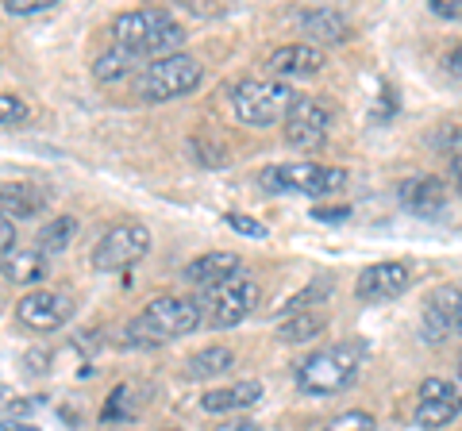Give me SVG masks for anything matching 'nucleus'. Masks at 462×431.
I'll return each mask as SVG.
<instances>
[{
	"mask_svg": "<svg viewBox=\"0 0 462 431\" xmlns=\"http://www.w3.org/2000/svg\"><path fill=\"white\" fill-rule=\"evenodd\" d=\"M397 197H401V205L409 208L412 216H420V220H439V216L447 212V181L431 178V174L401 181Z\"/></svg>",
	"mask_w": 462,
	"mask_h": 431,
	"instance_id": "ddd939ff",
	"label": "nucleus"
},
{
	"mask_svg": "<svg viewBox=\"0 0 462 431\" xmlns=\"http://www.w3.org/2000/svg\"><path fill=\"white\" fill-rule=\"evenodd\" d=\"M263 185L270 193L328 197V193H339L346 185V170L320 166V162H285V166H266L263 170Z\"/></svg>",
	"mask_w": 462,
	"mask_h": 431,
	"instance_id": "423d86ee",
	"label": "nucleus"
},
{
	"mask_svg": "<svg viewBox=\"0 0 462 431\" xmlns=\"http://www.w3.org/2000/svg\"><path fill=\"white\" fill-rule=\"evenodd\" d=\"M409 285H412V270L404 262H374V266H366L363 274H358L355 293L363 300H374V305H378V300L401 297Z\"/></svg>",
	"mask_w": 462,
	"mask_h": 431,
	"instance_id": "f8f14e48",
	"label": "nucleus"
},
{
	"mask_svg": "<svg viewBox=\"0 0 462 431\" xmlns=\"http://www.w3.org/2000/svg\"><path fill=\"white\" fill-rule=\"evenodd\" d=\"M12 247H16V224L0 220V254H8Z\"/></svg>",
	"mask_w": 462,
	"mask_h": 431,
	"instance_id": "72a5a7b5",
	"label": "nucleus"
},
{
	"mask_svg": "<svg viewBox=\"0 0 462 431\" xmlns=\"http://www.w3.org/2000/svg\"><path fill=\"white\" fill-rule=\"evenodd\" d=\"M458 289L451 285H439V289H431L428 300H424V316H420V335L424 343H443L447 335L455 332V316H458Z\"/></svg>",
	"mask_w": 462,
	"mask_h": 431,
	"instance_id": "4468645a",
	"label": "nucleus"
},
{
	"mask_svg": "<svg viewBox=\"0 0 462 431\" xmlns=\"http://www.w3.org/2000/svg\"><path fill=\"white\" fill-rule=\"evenodd\" d=\"M151 251V227L147 224H116L108 235H100L93 247V270L100 274H116V270L135 266L143 254Z\"/></svg>",
	"mask_w": 462,
	"mask_h": 431,
	"instance_id": "6e6552de",
	"label": "nucleus"
},
{
	"mask_svg": "<svg viewBox=\"0 0 462 431\" xmlns=\"http://www.w3.org/2000/svg\"><path fill=\"white\" fill-rule=\"evenodd\" d=\"M139 405H143V390H139V385H132V381H124V385H116V390H112L105 412H100V420H105V424L135 420V416H139Z\"/></svg>",
	"mask_w": 462,
	"mask_h": 431,
	"instance_id": "b1692460",
	"label": "nucleus"
},
{
	"mask_svg": "<svg viewBox=\"0 0 462 431\" xmlns=\"http://www.w3.org/2000/svg\"><path fill=\"white\" fill-rule=\"evenodd\" d=\"M0 274L16 285H39V281H47L51 262L39 251H8V254H0Z\"/></svg>",
	"mask_w": 462,
	"mask_h": 431,
	"instance_id": "6ab92c4d",
	"label": "nucleus"
},
{
	"mask_svg": "<svg viewBox=\"0 0 462 431\" xmlns=\"http://www.w3.org/2000/svg\"><path fill=\"white\" fill-rule=\"evenodd\" d=\"M431 12H436V16H447V20H455L462 8L455 5V0H431Z\"/></svg>",
	"mask_w": 462,
	"mask_h": 431,
	"instance_id": "c9c22d12",
	"label": "nucleus"
},
{
	"mask_svg": "<svg viewBox=\"0 0 462 431\" xmlns=\"http://www.w3.org/2000/svg\"><path fill=\"white\" fill-rule=\"evenodd\" d=\"M254 405H263V381H231L224 390H208L200 397L205 412H243Z\"/></svg>",
	"mask_w": 462,
	"mask_h": 431,
	"instance_id": "dca6fc26",
	"label": "nucleus"
},
{
	"mask_svg": "<svg viewBox=\"0 0 462 431\" xmlns=\"http://www.w3.org/2000/svg\"><path fill=\"white\" fill-rule=\"evenodd\" d=\"M458 412H462L458 405H443V400H420V405H416V427H428V431L447 427Z\"/></svg>",
	"mask_w": 462,
	"mask_h": 431,
	"instance_id": "a878e982",
	"label": "nucleus"
},
{
	"mask_svg": "<svg viewBox=\"0 0 462 431\" xmlns=\"http://www.w3.org/2000/svg\"><path fill=\"white\" fill-rule=\"evenodd\" d=\"M455 332H462V297H458V316H455Z\"/></svg>",
	"mask_w": 462,
	"mask_h": 431,
	"instance_id": "ea45409f",
	"label": "nucleus"
},
{
	"mask_svg": "<svg viewBox=\"0 0 462 431\" xmlns=\"http://www.w3.org/2000/svg\"><path fill=\"white\" fill-rule=\"evenodd\" d=\"M47 197H42L35 185H23V181H8L0 185V220H32V216L42 212Z\"/></svg>",
	"mask_w": 462,
	"mask_h": 431,
	"instance_id": "a211bd4d",
	"label": "nucleus"
},
{
	"mask_svg": "<svg viewBox=\"0 0 462 431\" xmlns=\"http://www.w3.org/2000/svg\"><path fill=\"white\" fill-rule=\"evenodd\" d=\"M331 297V281L328 278H316L312 285H305L293 300H285L282 316H293V312H309V308H324V300Z\"/></svg>",
	"mask_w": 462,
	"mask_h": 431,
	"instance_id": "393cba45",
	"label": "nucleus"
},
{
	"mask_svg": "<svg viewBox=\"0 0 462 431\" xmlns=\"http://www.w3.org/2000/svg\"><path fill=\"white\" fill-rule=\"evenodd\" d=\"M0 412H16V416H23V412H32V400H20L12 390H0Z\"/></svg>",
	"mask_w": 462,
	"mask_h": 431,
	"instance_id": "473e14b6",
	"label": "nucleus"
},
{
	"mask_svg": "<svg viewBox=\"0 0 462 431\" xmlns=\"http://www.w3.org/2000/svg\"><path fill=\"white\" fill-rule=\"evenodd\" d=\"M74 300H69L66 293H58V289H35V293H27L20 297V305H16V320L23 327H32V332H58L62 324L74 320Z\"/></svg>",
	"mask_w": 462,
	"mask_h": 431,
	"instance_id": "1a4fd4ad",
	"label": "nucleus"
},
{
	"mask_svg": "<svg viewBox=\"0 0 462 431\" xmlns=\"http://www.w3.org/2000/svg\"><path fill=\"white\" fill-rule=\"evenodd\" d=\"M458 378H462V362H458Z\"/></svg>",
	"mask_w": 462,
	"mask_h": 431,
	"instance_id": "79ce46f5",
	"label": "nucleus"
},
{
	"mask_svg": "<svg viewBox=\"0 0 462 431\" xmlns=\"http://www.w3.org/2000/svg\"><path fill=\"white\" fill-rule=\"evenodd\" d=\"M312 220H320V224H343V220H351V208H346V205H320V208H312Z\"/></svg>",
	"mask_w": 462,
	"mask_h": 431,
	"instance_id": "2f4dec72",
	"label": "nucleus"
},
{
	"mask_svg": "<svg viewBox=\"0 0 462 431\" xmlns=\"http://www.w3.org/2000/svg\"><path fill=\"white\" fill-rule=\"evenodd\" d=\"M443 66H447V74H451V78H458V81H462V47H455V50H447V59H443Z\"/></svg>",
	"mask_w": 462,
	"mask_h": 431,
	"instance_id": "f704fd0d",
	"label": "nucleus"
},
{
	"mask_svg": "<svg viewBox=\"0 0 462 431\" xmlns=\"http://www.w3.org/2000/svg\"><path fill=\"white\" fill-rule=\"evenodd\" d=\"M139 66H143V62L135 59L132 50H124V47H112L108 54H100V59L93 62V78H97L100 85H116V81L132 78Z\"/></svg>",
	"mask_w": 462,
	"mask_h": 431,
	"instance_id": "412c9836",
	"label": "nucleus"
},
{
	"mask_svg": "<svg viewBox=\"0 0 462 431\" xmlns=\"http://www.w3.org/2000/svg\"><path fill=\"white\" fill-rule=\"evenodd\" d=\"M420 400H443V405L462 408V385L447 381V378H424L420 381Z\"/></svg>",
	"mask_w": 462,
	"mask_h": 431,
	"instance_id": "bb28decb",
	"label": "nucleus"
},
{
	"mask_svg": "<svg viewBox=\"0 0 462 431\" xmlns=\"http://www.w3.org/2000/svg\"><path fill=\"white\" fill-rule=\"evenodd\" d=\"M258 300H263L258 281L247 278V274H236L224 285H216V289H205V305H200V312H205V320L212 327H236L258 308Z\"/></svg>",
	"mask_w": 462,
	"mask_h": 431,
	"instance_id": "0eeeda50",
	"label": "nucleus"
},
{
	"mask_svg": "<svg viewBox=\"0 0 462 431\" xmlns=\"http://www.w3.org/2000/svg\"><path fill=\"white\" fill-rule=\"evenodd\" d=\"M328 124H331V116L320 100L297 93L293 108L285 112V139L293 142L297 151H316L328 139Z\"/></svg>",
	"mask_w": 462,
	"mask_h": 431,
	"instance_id": "9d476101",
	"label": "nucleus"
},
{
	"mask_svg": "<svg viewBox=\"0 0 462 431\" xmlns=\"http://www.w3.org/2000/svg\"><path fill=\"white\" fill-rule=\"evenodd\" d=\"M42 362H47V354H42V351H32V354H27V366H32V373H35Z\"/></svg>",
	"mask_w": 462,
	"mask_h": 431,
	"instance_id": "58836bf2",
	"label": "nucleus"
},
{
	"mask_svg": "<svg viewBox=\"0 0 462 431\" xmlns=\"http://www.w3.org/2000/svg\"><path fill=\"white\" fill-rule=\"evenodd\" d=\"M216 431H263V427H258L254 420H231V424H220Z\"/></svg>",
	"mask_w": 462,
	"mask_h": 431,
	"instance_id": "e433bc0d",
	"label": "nucleus"
},
{
	"mask_svg": "<svg viewBox=\"0 0 462 431\" xmlns=\"http://www.w3.org/2000/svg\"><path fill=\"white\" fill-rule=\"evenodd\" d=\"M27 120V105L12 93H0V127H16Z\"/></svg>",
	"mask_w": 462,
	"mask_h": 431,
	"instance_id": "c85d7f7f",
	"label": "nucleus"
},
{
	"mask_svg": "<svg viewBox=\"0 0 462 431\" xmlns=\"http://www.w3.org/2000/svg\"><path fill=\"white\" fill-rule=\"evenodd\" d=\"M239 266H243V258L236 251H208L185 266V281L197 285V289H216V285H224L227 278H236Z\"/></svg>",
	"mask_w": 462,
	"mask_h": 431,
	"instance_id": "2eb2a0df",
	"label": "nucleus"
},
{
	"mask_svg": "<svg viewBox=\"0 0 462 431\" xmlns=\"http://www.w3.org/2000/svg\"><path fill=\"white\" fill-rule=\"evenodd\" d=\"M378 424H374L370 412H339L336 420H328L324 431H374Z\"/></svg>",
	"mask_w": 462,
	"mask_h": 431,
	"instance_id": "cd10ccee",
	"label": "nucleus"
},
{
	"mask_svg": "<svg viewBox=\"0 0 462 431\" xmlns=\"http://www.w3.org/2000/svg\"><path fill=\"white\" fill-rule=\"evenodd\" d=\"M78 239V220L74 216H54V220H47L39 227V254H62L69 251V243Z\"/></svg>",
	"mask_w": 462,
	"mask_h": 431,
	"instance_id": "4be33fe9",
	"label": "nucleus"
},
{
	"mask_svg": "<svg viewBox=\"0 0 462 431\" xmlns=\"http://www.w3.org/2000/svg\"><path fill=\"white\" fill-rule=\"evenodd\" d=\"M366 358V347L358 339H343V343H331V347L309 354L297 370V390L309 393V397H331V393H343L351 390L355 378H358V366Z\"/></svg>",
	"mask_w": 462,
	"mask_h": 431,
	"instance_id": "7ed1b4c3",
	"label": "nucleus"
},
{
	"mask_svg": "<svg viewBox=\"0 0 462 431\" xmlns=\"http://www.w3.org/2000/svg\"><path fill=\"white\" fill-rule=\"evenodd\" d=\"M200 78H205V66L193 54H166V59H154L135 74V93L151 100V105H162V100H178L193 93Z\"/></svg>",
	"mask_w": 462,
	"mask_h": 431,
	"instance_id": "39448f33",
	"label": "nucleus"
},
{
	"mask_svg": "<svg viewBox=\"0 0 462 431\" xmlns=\"http://www.w3.org/2000/svg\"><path fill=\"white\" fill-rule=\"evenodd\" d=\"M162 431H181V427H162Z\"/></svg>",
	"mask_w": 462,
	"mask_h": 431,
	"instance_id": "a19ab883",
	"label": "nucleus"
},
{
	"mask_svg": "<svg viewBox=\"0 0 462 431\" xmlns=\"http://www.w3.org/2000/svg\"><path fill=\"white\" fill-rule=\"evenodd\" d=\"M112 47L132 50L135 59H166L181 54L185 47V27L173 23L170 8H132L112 20Z\"/></svg>",
	"mask_w": 462,
	"mask_h": 431,
	"instance_id": "f257e3e1",
	"label": "nucleus"
},
{
	"mask_svg": "<svg viewBox=\"0 0 462 431\" xmlns=\"http://www.w3.org/2000/svg\"><path fill=\"white\" fill-rule=\"evenodd\" d=\"M451 181H455V189L462 193V154H451Z\"/></svg>",
	"mask_w": 462,
	"mask_h": 431,
	"instance_id": "4c0bfd02",
	"label": "nucleus"
},
{
	"mask_svg": "<svg viewBox=\"0 0 462 431\" xmlns=\"http://www.w3.org/2000/svg\"><path fill=\"white\" fill-rule=\"evenodd\" d=\"M205 312H200V300L193 297H154L147 308H143L132 324H127V343L132 347H162L170 339H181L200 327Z\"/></svg>",
	"mask_w": 462,
	"mask_h": 431,
	"instance_id": "f03ea898",
	"label": "nucleus"
},
{
	"mask_svg": "<svg viewBox=\"0 0 462 431\" xmlns=\"http://www.w3.org/2000/svg\"><path fill=\"white\" fill-rule=\"evenodd\" d=\"M324 69V50L312 47V42H289V47H278L266 59V74L273 81H297V78H316Z\"/></svg>",
	"mask_w": 462,
	"mask_h": 431,
	"instance_id": "9b49d317",
	"label": "nucleus"
},
{
	"mask_svg": "<svg viewBox=\"0 0 462 431\" xmlns=\"http://www.w3.org/2000/svg\"><path fill=\"white\" fill-rule=\"evenodd\" d=\"M51 0H5V12L12 16H35V12H47Z\"/></svg>",
	"mask_w": 462,
	"mask_h": 431,
	"instance_id": "7c9ffc66",
	"label": "nucleus"
},
{
	"mask_svg": "<svg viewBox=\"0 0 462 431\" xmlns=\"http://www.w3.org/2000/svg\"><path fill=\"white\" fill-rule=\"evenodd\" d=\"M231 366H236V351L231 347H205L197 351L189 362H185V370H189V378H220V373H231Z\"/></svg>",
	"mask_w": 462,
	"mask_h": 431,
	"instance_id": "5701e85b",
	"label": "nucleus"
},
{
	"mask_svg": "<svg viewBox=\"0 0 462 431\" xmlns=\"http://www.w3.org/2000/svg\"><path fill=\"white\" fill-rule=\"evenodd\" d=\"M297 93L282 81H266V78H243L231 85V112L239 124L247 127H270L285 120V112L293 108Z\"/></svg>",
	"mask_w": 462,
	"mask_h": 431,
	"instance_id": "20e7f679",
	"label": "nucleus"
},
{
	"mask_svg": "<svg viewBox=\"0 0 462 431\" xmlns=\"http://www.w3.org/2000/svg\"><path fill=\"white\" fill-rule=\"evenodd\" d=\"M224 220H227V227H236L239 235H247V239H266V227L258 224V220H251L247 212H227Z\"/></svg>",
	"mask_w": 462,
	"mask_h": 431,
	"instance_id": "c756f323",
	"label": "nucleus"
},
{
	"mask_svg": "<svg viewBox=\"0 0 462 431\" xmlns=\"http://www.w3.org/2000/svg\"><path fill=\"white\" fill-rule=\"evenodd\" d=\"M297 27H300V32H305L309 39L331 42V47L351 39V23H346V16H343V12H336V8H309V12H300Z\"/></svg>",
	"mask_w": 462,
	"mask_h": 431,
	"instance_id": "f3484780",
	"label": "nucleus"
},
{
	"mask_svg": "<svg viewBox=\"0 0 462 431\" xmlns=\"http://www.w3.org/2000/svg\"><path fill=\"white\" fill-rule=\"evenodd\" d=\"M324 324H328V312H324V308H309V312L282 316L278 339H282V343H309L312 335L324 332Z\"/></svg>",
	"mask_w": 462,
	"mask_h": 431,
	"instance_id": "aec40b11",
	"label": "nucleus"
}]
</instances>
